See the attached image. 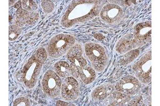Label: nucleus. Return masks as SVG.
<instances>
[{
  "instance_id": "nucleus-1",
  "label": "nucleus",
  "mask_w": 160,
  "mask_h": 106,
  "mask_svg": "<svg viewBox=\"0 0 160 106\" xmlns=\"http://www.w3.org/2000/svg\"><path fill=\"white\" fill-rule=\"evenodd\" d=\"M105 1H73L61 19V25L70 28L78 23L92 19L99 14Z\"/></svg>"
},
{
  "instance_id": "nucleus-2",
  "label": "nucleus",
  "mask_w": 160,
  "mask_h": 106,
  "mask_svg": "<svg viewBox=\"0 0 160 106\" xmlns=\"http://www.w3.org/2000/svg\"><path fill=\"white\" fill-rule=\"evenodd\" d=\"M152 24L145 21L137 24L131 33L128 34L118 41L116 50L124 54L149 43L151 40Z\"/></svg>"
},
{
  "instance_id": "nucleus-3",
  "label": "nucleus",
  "mask_w": 160,
  "mask_h": 106,
  "mask_svg": "<svg viewBox=\"0 0 160 106\" xmlns=\"http://www.w3.org/2000/svg\"><path fill=\"white\" fill-rule=\"evenodd\" d=\"M75 42V38L71 35H57L50 41L48 46V54L51 58H58L68 52Z\"/></svg>"
},
{
  "instance_id": "nucleus-4",
  "label": "nucleus",
  "mask_w": 160,
  "mask_h": 106,
  "mask_svg": "<svg viewBox=\"0 0 160 106\" xmlns=\"http://www.w3.org/2000/svg\"><path fill=\"white\" fill-rule=\"evenodd\" d=\"M84 50L93 69L99 72L104 71L108 62V56L104 47L98 44L88 43L85 45Z\"/></svg>"
},
{
  "instance_id": "nucleus-5",
  "label": "nucleus",
  "mask_w": 160,
  "mask_h": 106,
  "mask_svg": "<svg viewBox=\"0 0 160 106\" xmlns=\"http://www.w3.org/2000/svg\"><path fill=\"white\" fill-rule=\"evenodd\" d=\"M43 64L35 54L28 60L22 71V79L28 88H33L37 85Z\"/></svg>"
},
{
  "instance_id": "nucleus-6",
  "label": "nucleus",
  "mask_w": 160,
  "mask_h": 106,
  "mask_svg": "<svg viewBox=\"0 0 160 106\" xmlns=\"http://www.w3.org/2000/svg\"><path fill=\"white\" fill-rule=\"evenodd\" d=\"M133 71L140 82L148 84L152 80L151 50L140 58L132 66Z\"/></svg>"
},
{
  "instance_id": "nucleus-7",
  "label": "nucleus",
  "mask_w": 160,
  "mask_h": 106,
  "mask_svg": "<svg viewBox=\"0 0 160 106\" xmlns=\"http://www.w3.org/2000/svg\"><path fill=\"white\" fill-rule=\"evenodd\" d=\"M44 91L51 97L58 96L61 92L62 81L59 76L52 70L46 72L42 81Z\"/></svg>"
},
{
  "instance_id": "nucleus-8",
  "label": "nucleus",
  "mask_w": 160,
  "mask_h": 106,
  "mask_svg": "<svg viewBox=\"0 0 160 106\" xmlns=\"http://www.w3.org/2000/svg\"><path fill=\"white\" fill-rule=\"evenodd\" d=\"M83 50L80 44H75L68 51L67 58L71 62V68L73 70L74 76L79 78V70L87 65L86 59L83 56Z\"/></svg>"
},
{
  "instance_id": "nucleus-9",
  "label": "nucleus",
  "mask_w": 160,
  "mask_h": 106,
  "mask_svg": "<svg viewBox=\"0 0 160 106\" xmlns=\"http://www.w3.org/2000/svg\"><path fill=\"white\" fill-rule=\"evenodd\" d=\"M142 87L141 82L132 76H127L120 79L115 85L118 91L127 95H133L138 93Z\"/></svg>"
},
{
  "instance_id": "nucleus-10",
  "label": "nucleus",
  "mask_w": 160,
  "mask_h": 106,
  "mask_svg": "<svg viewBox=\"0 0 160 106\" xmlns=\"http://www.w3.org/2000/svg\"><path fill=\"white\" fill-rule=\"evenodd\" d=\"M100 15L101 18L105 22L110 25H114L121 20L123 11L122 7L117 4H108L102 7Z\"/></svg>"
},
{
  "instance_id": "nucleus-11",
  "label": "nucleus",
  "mask_w": 160,
  "mask_h": 106,
  "mask_svg": "<svg viewBox=\"0 0 160 106\" xmlns=\"http://www.w3.org/2000/svg\"><path fill=\"white\" fill-rule=\"evenodd\" d=\"M62 97L66 100H75L80 94L79 84L73 76L66 77L62 82L61 88Z\"/></svg>"
},
{
  "instance_id": "nucleus-12",
  "label": "nucleus",
  "mask_w": 160,
  "mask_h": 106,
  "mask_svg": "<svg viewBox=\"0 0 160 106\" xmlns=\"http://www.w3.org/2000/svg\"><path fill=\"white\" fill-rule=\"evenodd\" d=\"M14 7L17 9L16 22L18 26L22 27L26 24L33 25L38 21L39 16L37 12H31L22 9L18 2H17Z\"/></svg>"
},
{
  "instance_id": "nucleus-13",
  "label": "nucleus",
  "mask_w": 160,
  "mask_h": 106,
  "mask_svg": "<svg viewBox=\"0 0 160 106\" xmlns=\"http://www.w3.org/2000/svg\"><path fill=\"white\" fill-rule=\"evenodd\" d=\"M114 92L113 85H105L99 86L92 93L93 99L97 101L104 100Z\"/></svg>"
},
{
  "instance_id": "nucleus-14",
  "label": "nucleus",
  "mask_w": 160,
  "mask_h": 106,
  "mask_svg": "<svg viewBox=\"0 0 160 106\" xmlns=\"http://www.w3.org/2000/svg\"><path fill=\"white\" fill-rule=\"evenodd\" d=\"M79 77L86 85H89L95 81L96 77L95 71L92 67L86 66L79 70Z\"/></svg>"
},
{
  "instance_id": "nucleus-15",
  "label": "nucleus",
  "mask_w": 160,
  "mask_h": 106,
  "mask_svg": "<svg viewBox=\"0 0 160 106\" xmlns=\"http://www.w3.org/2000/svg\"><path fill=\"white\" fill-rule=\"evenodd\" d=\"M109 100L111 106H123L131 100V97L117 91L111 94Z\"/></svg>"
},
{
  "instance_id": "nucleus-16",
  "label": "nucleus",
  "mask_w": 160,
  "mask_h": 106,
  "mask_svg": "<svg viewBox=\"0 0 160 106\" xmlns=\"http://www.w3.org/2000/svg\"><path fill=\"white\" fill-rule=\"evenodd\" d=\"M54 67L56 73L60 77L66 78L69 76H74L73 70L71 66L66 62H57L56 63Z\"/></svg>"
},
{
  "instance_id": "nucleus-17",
  "label": "nucleus",
  "mask_w": 160,
  "mask_h": 106,
  "mask_svg": "<svg viewBox=\"0 0 160 106\" xmlns=\"http://www.w3.org/2000/svg\"><path fill=\"white\" fill-rule=\"evenodd\" d=\"M140 53V51L138 49H133L130 50L124 55L122 58L120 59V63L123 66L128 65L134 61Z\"/></svg>"
},
{
  "instance_id": "nucleus-18",
  "label": "nucleus",
  "mask_w": 160,
  "mask_h": 106,
  "mask_svg": "<svg viewBox=\"0 0 160 106\" xmlns=\"http://www.w3.org/2000/svg\"><path fill=\"white\" fill-rule=\"evenodd\" d=\"M19 4L22 9L31 12H35L38 9V6L34 1L31 0L19 1Z\"/></svg>"
},
{
  "instance_id": "nucleus-19",
  "label": "nucleus",
  "mask_w": 160,
  "mask_h": 106,
  "mask_svg": "<svg viewBox=\"0 0 160 106\" xmlns=\"http://www.w3.org/2000/svg\"><path fill=\"white\" fill-rule=\"evenodd\" d=\"M22 32L20 28L18 25H11L9 29V38L10 41H14L17 39Z\"/></svg>"
},
{
  "instance_id": "nucleus-20",
  "label": "nucleus",
  "mask_w": 160,
  "mask_h": 106,
  "mask_svg": "<svg viewBox=\"0 0 160 106\" xmlns=\"http://www.w3.org/2000/svg\"><path fill=\"white\" fill-rule=\"evenodd\" d=\"M41 6L44 12L46 13L52 12L55 9V4L50 1H42Z\"/></svg>"
},
{
  "instance_id": "nucleus-21",
  "label": "nucleus",
  "mask_w": 160,
  "mask_h": 106,
  "mask_svg": "<svg viewBox=\"0 0 160 106\" xmlns=\"http://www.w3.org/2000/svg\"><path fill=\"white\" fill-rule=\"evenodd\" d=\"M37 58L43 63H45L47 58V53L46 52L45 48L43 47H40L37 50L35 53Z\"/></svg>"
},
{
  "instance_id": "nucleus-22",
  "label": "nucleus",
  "mask_w": 160,
  "mask_h": 106,
  "mask_svg": "<svg viewBox=\"0 0 160 106\" xmlns=\"http://www.w3.org/2000/svg\"><path fill=\"white\" fill-rule=\"evenodd\" d=\"M13 105L14 106H29L30 102L29 99L25 97H20L15 100Z\"/></svg>"
},
{
  "instance_id": "nucleus-23",
  "label": "nucleus",
  "mask_w": 160,
  "mask_h": 106,
  "mask_svg": "<svg viewBox=\"0 0 160 106\" xmlns=\"http://www.w3.org/2000/svg\"><path fill=\"white\" fill-rule=\"evenodd\" d=\"M141 96H139V97H137L134 99H133L131 101V103H130V104H131L132 106H135L138 104L139 102L140 101V98H141Z\"/></svg>"
},
{
  "instance_id": "nucleus-24",
  "label": "nucleus",
  "mask_w": 160,
  "mask_h": 106,
  "mask_svg": "<svg viewBox=\"0 0 160 106\" xmlns=\"http://www.w3.org/2000/svg\"><path fill=\"white\" fill-rule=\"evenodd\" d=\"M96 39L98 40L99 41H102V40L104 39L105 38L104 35L101 34H96L94 35Z\"/></svg>"
},
{
  "instance_id": "nucleus-25",
  "label": "nucleus",
  "mask_w": 160,
  "mask_h": 106,
  "mask_svg": "<svg viewBox=\"0 0 160 106\" xmlns=\"http://www.w3.org/2000/svg\"><path fill=\"white\" fill-rule=\"evenodd\" d=\"M68 103H65V102H63L62 101H58L56 103V105H57V106H68Z\"/></svg>"
}]
</instances>
